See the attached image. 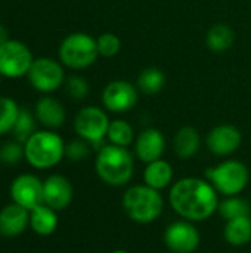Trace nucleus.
I'll list each match as a JSON object with an SVG mask.
<instances>
[{"label": "nucleus", "instance_id": "1", "mask_svg": "<svg viewBox=\"0 0 251 253\" xmlns=\"http://www.w3.org/2000/svg\"><path fill=\"white\" fill-rule=\"evenodd\" d=\"M219 202V193L203 178H182L173 182L169 190V205L173 212L191 222H201L212 218L217 212Z\"/></svg>", "mask_w": 251, "mask_h": 253}, {"label": "nucleus", "instance_id": "2", "mask_svg": "<svg viewBox=\"0 0 251 253\" xmlns=\"http://www.w3.org/2000/svg\"><path fill=\"white\" fill-rule=\"evenodd\" d=\"M96 175L109 187H124L135 173V160L129 148L105 144L98 150L95 160Z\"/></svg>", "mask_w": 251, "mask_h": 253}, {"label": "nucleus", "instance_id": "3", "mask_svg": "<svg viewBox=\"0 0 251 253\" xmlns=\"http://www.w3.org/2000/svg\"><path fill=\"white\" fill-rule=\"evenodd\" d=\"M121 205L129 219L141 225H148L161 216L164 211V197L161 191L151 188L146 184H136L124 191Z\"/></svg>", "mask_w": 251, "mask_h": 253}, {"label": "nucleus", "instance_id": "4", "mask_svg": "<svg viewBox=\"0 0 251 253\" xmlns=\"http://www.w3.org/2000/svg\"><path fill=\"white\" fill-rule=\"evenodd\" d=\"M25 160L34 169H52L65 157V142L55 130H36L24 144Z\"/></svg>", "mask_w": 251, "mask_h": 253}, {"label": "nucleus", "instance_id": "5", "mask_svg": "<svg viewBox=\"0 0 251 253\" xmlns=\"http://www.w3.org/2000/svg\"><path fill=\"white\" fill-rule=\"evenodd\" d=\"M206 179L225 197L240 196L250 182V170L246 163L229 159L207 169Z\"/></svg>", "mask_w": 251, "mask_h": 253}, {"label": "nucleus", "instance_id": "6", "mask_svg": "<svg viewBox=\"0 0 251 253\" xmlns=\"http://www.w3.org/2000/svg\"><path fill=\"white\" fill-rule=\"evenodd\" d=\"M59 61L71 70H84L99 56L96 39L87 33H71L59 44Z\"/></svg>", "mask_w": 251, "mask_h": 253}, {"label": "nucleus", "instance_id": "7", "mask_svg": "<svg viewBox=\"0 0 251 253\" xmlns=\"http://www.w3.org/2000/svg\"><path fill=\"white\" fill-rule=\"evenodd\" d=\"M111 120L108 119V114L95 105H87L78 110V113L74 117V130L78 138L87 141L93 148L104 147V139L107 138L108 127Z\"/></svg>", "mask_w": 251, "mask_h": 253}, {"label": "nucleus", "instance_id": "8", "mask_svg": "<svg viewBox=\"0 0 251 253\" xmlns=\"http://www.w3.org/2000/svg\"><path fill=\"white\" fill-rule=\"evenodd\" d=\"M27 77L30 84L41 93L55 92L65 83L62 62L47 56L34 58Z\"/></svg>", "mask_w": 251, "mask_h": 253}, {"label": "nucleus", "instance_id": "9", "mask_svg": "<svg viewBox=\"0 0 251 253\" xmlns=\"http://www.w3.org/2000/svg\"><path fill=\"white\" fill-rule=\"evenodd\" d=\"M34 56L27 44L9 39L0 44V76L6 79H19L28 74Z\"/></svg>", "mask_w": 251, "mask_h": 253}, {"label": "nucleus", "instance_id": "10", "mask_svg": "<svg viewBox=\"0 0 251 253\" xmlns=\"http://www.w3.org/2000/svg\"><path fill=\"white\" fill-rule=\"evenodd\" d=\"M163 240L170 252L194 253L201 245V234L195 222L178 219L166 227Z\"/></svg>", "mask_w": 251, "mask_h": 253}, {"label": "nucleus", "instance_id": "11", "mask_svg": "<svg viewBox=\"0 0 251 253\" xmlns=\"http://www.w3.org/2000/svg\"><path fill=\"white\" fill-rule=\"evenodd\" d=\"M138 89L127 80H112L102 90V105L111 113H127L138 104Z\"/></svg>", "mask_w": 251, "mask_h": 253}, {"label": "nucleus", "instance_id": "12", "mask_svg": "<svg viewBox=\"0 0 251 253\" xmlns=\"http://www.w3.org/2000/svg\"><path fill=\"white\" fill-rule=\"evenodd\" d=\"M9 191L12 202L30 212L43 205V181L33 173L18 175L12 181Z\"/></svg>", "mask_w": 251, "mask_h": 253}, {"label": "nucleus", "instance_id": "13", "mask_svg": "<svg viewBox=\"0 0 251 253\" xmlns=\"http://www.w3.org/2000/svg\"><path fill=\"white\" fill-rule=\"evenodd\" d=\"M243 142V135L240 129L234 125H219L215 126L207 138L206 145L209 151L217 157H226L234 154Z\"/></svg>", "mask_w": 251, "mask_h": 253}, {"label": "nucleus", "instance_id": "14", "mask_svg": "<svg viewBox=\"0 0 251 253\" xmlns=\"http://www.w3.org/2000/svg\"><path fill=\"white\" fill-rule=\"evenodd\" d=\"M74 197V188L68 178L50 175L43 181V203L56 212L67 209Z\"/></svg>", "mask_w": 251, "mask_h": 253}, {"label": "nucleus", "instance_id": "15", "mask_svg": "<svg viewBox=\"0 0 251 253\" xmlns=\"http://www.w3.org/2000/svg\"><path fill=\"white\" fill-rule=\"evenodd\" d=\"M164 150L166 138L163 132L155 127H148L142 130L135 139V154L145 165L161 159Z\"/></svg>", "mask_w": 251, "mask_h": 253}, {"label": "nucleus", "instance_id": "16", "mask_svg": "<svg viewBox=\"0 0 251 253\" xmlns=\"http://www.w3.org/2000/svg\"><path fill=\"white\" fill-rule=\"evenodd\" d=\"M30 227V211L10 203L0 209V236L18 237Z\"/></svg>", "mask_w": 251, "mask_h": 253}, {"label": "nucleus", "instance_id": "17", "mask_svg": "<svg viewBox=\"0 0 251 253\" xmlns=\"http://www.w3.org/2000/svg\"><path fill=\"white\" fill-rule=\"evenodd\" d=\"M34 116L36 120L49 130L59 129L67 119V111L61 101L53 96L44 95L38 98L34 105Z\"/></svg>", "mask_w": 251, "mask_h": 253}, {"label": "nucleus", "instance_id": "18", "mask_svg": "<svg viewBox=\"0 0 251 253\" xmlns=\"http://www.w3.org/2000/svg\"><path fill=\"white\" fill-rule=\"evenodd\" d=\"M173 175H175L173 166L167 160L158 159L146 165L143 170V184L158 191H163L167 187H172Z\"/></svg>", "mask_w": 251, "mask_h": 253}, {"label": "nucleus", "instance_id": "19", "mask_svg": "<svg viewBox=\"0 0 251 253\" xmlns=\"http://www.w3.org/2000/svg\"><path fill=\"white\" fill-rule=\"evenodd\" d=\"M201 148V136L200 132L192 126H182L173 138V151L182 159H192Z\"/></svg>", "mask_w": 251, "mask_h": 253}, {"label": "nucleus", "instance_id": "20", "mask_svg": "<svg viewBox=\"0 0 251 253\" xmlns=\"http://www.w3.org/2000/svg\"><path fill=\"white\" fill-rule=\"evenodd\" d=\"M58 224H59L58 212L46 206L44 203L34 208L30 212V228L37 236H41V237L52 236L56 231Z\"/></svg>", "mask_w": 251, "mask_h": 253}, {"label": "nucleus", "instance_id": "21", "mask_svg": "<svg viewBox=\"0 0 251 253\" xmlns=\"http://www.w3.org/2000/svg\"><path fill=\"white\" fill-rule=\"evenodd\" d=\"M223 239L234 248L247 246L251 242V216H241L225 221Z\"/></svg>", "mask_w": 251, "mask_h": 253}, {"label": "nucleus", "instance_id": "22", "mask_svg": "<svg viewBox=\"0 0 251 253\" xmlns=\"http://www.w3.org/2000/svg\"><path fill=\"white\" fill-rule=\"evenodd\" d=\"M235 43V31L228 24H216L206 34V44L212 52L222 53Z\"/></svg>", "mask_w": 251, "mask_h": 253}, {"label": "nucleus", "instance_id": "23", "mask_svg": "<svg viewBox=\"0 0 251 253\" xmlns=\"http://www.w3.org/2000/svg\"><path fill=\"white\" fill-rule=\"evenodd\" d=\"M217 213L225 221L241 218V216H251V205L240 196H229L219 202Z\"/></svg>", "mask_w": 251, "mask_h": 253}, {"label": "nucleus", "instance_id": "24", "mask_svg": "<svg viewBox=\"0 0 251 253\" xmlns=\"http://www.w3.org/2000/svg\"><path fill=\"white\" fill-rule=\"evenodd\" d=\"M166 84V74L157 67H148L138 76V89L145 95H157Z\"/></svg>", "mask_w": 251, "mask_h": 253}, {"label": "nucleus", "instance_id": "25", "mask_svg": "<svg viewBox=\"0 0 251 253\" xmlns=\"http://www.w3.org/2000/svg\"><path fill=\"white\" fill-rule=\"evenodd\" d=\"M107 139L112 145L124 147L129 148L132 144H135V132L132 125L127 120L123 119H115L109 123Z\"/></svg>", "mask_w": 251, "mask_h": 253}, {"label": "nucleus", "instance_id": "26", "mask_svg": "<svg viewBox=\"0 0 251 253\" xmlns=\"http://www.w3.org/2000/svg\"><path fill=\"white\" fill-rule=\"evenodd\" d=\"M19 105L9 96H0V136L12 133L19 116Z\"/></svg>", "mask_w": 251, "mask_h": 253}, {"label": "nucleus", "instance_id": "27", "mask_svg": "<svg viewBox=\"0 0 251 253\" xmlns=\"http://www.w3.org/2000/svg\"><path fill=\"white\" fill-rule=\"evenodd\" d=\"M36 132V116L31 114L27 108H21L12 135L15 141L25 144V141Z\"/></svg>", "mask_w": 251, "mask_h": 253}, {"label": "nucleus", "instance_id": "28", "mask_svg": "<svg viewBox=\"0 0 251 253\" xmlns=\"http://www.w3.org/2000/svg\"><path fill=\"white\" fill-rule=\"evenodd\" d=\"M22 159H25L24 154V144L18 141H7L0 147V163L4 166H15Z\"/></svg>", "mask_w": 251, "mask_h": 253}, {"label": "nucleus", "instance_id": "29", "mask_svg": "<svg viewBox=\"0 0 251 253\" xmlns=\"http://www.w3.org/2000/svg\"><path fill=\"white\" fill-rule=\"evenodd\" d=\"M92 148L93 147L81 138L71 139L68 144H65V157L71 162H75V163L83 162L90 156Z\"/></svg>", "mask_w": 251, "mask_h": 253}, {"label": "nucleus", "instance_id": "30", "mask_svg": "<svg viewBox=\"0 0 251 253\" xmlns=\"http://www.w3.org/2000/svg\"><path fill=\"white\" fill-rule=\"evenodd\" d=\"M96 43H98L99 55L105 56V58H114L120 52V49H121V40L114 33H104V34H101L96 39Z\"/></svg>", "mask_w": 251, "mask_h": 253}, {"label": "nucleus", "instance_id": "31", "mask_svg": "<svg viewBox=\"0 0 251 253\" xmlns=\"http://www.w3.org/2000/svg\"><path fill=\"white\" fill-rule=\"evenodd\" d=\"M65 90L67 93L75 99V101H81L84 98H87L89 92H90V86H89V82L81 77V76H70L67 80H65Z\"/></svg>", "mask_w": 251, "mask_h": 253}, {"label": "nucleus", "instance_id": "32", "mask_svg": "<svg viewBox=\"0 0 251 253\" xmlns=\"http://www.w3.org/2000/svg\"><path fill=\"white\" fill-rule=\"evenodd\" d=\"M7 40H9V31L3 24H0V44H3Z\"/></svg>", "mask_w": 251, "mask_h": 253}, {"label": "nucleus", "instance_id": "33", "mask_svg": "<svg viewBox=\"0 0 251 253\" xmlns=\"http://www.w3.org/2000/svg\"><path fill=\"white\" fill-rule=\"evenodd\" d=\"M111 253H130V252H127V251H124V249H117V251H114V252H111Z\"/></svg>", "mask_w": 251, "mask_h": 253}, {"label": "nucleus", "instance_id": "34", "mask_svg": "<svg viewBox=\"0 0 251 253\" xmlns=\"http://www.w3.org/2000/svg\"><path fill=\"white\" fill-rule=\"evenodd\" d=\"M0 83H1V76H0Z\"/></svg>", "mask_w": 251, "mask_h": 253}]
</instances>
